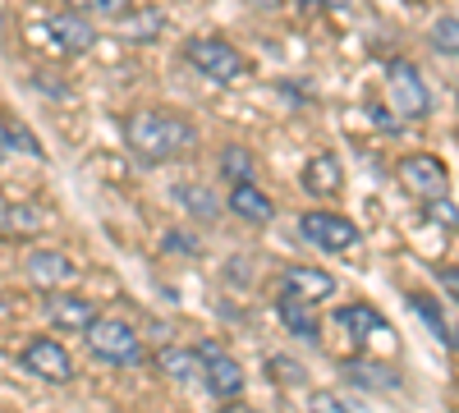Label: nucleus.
Here are the masks:
<instances>
[{
	"mask_svg": "<svg viewBox=\"0 0 459 413\" xmlns=\"http://www.w3.org/2000/svg\"><path fill=\"white\" fill-rule=\"evenodd\" d=\"M194 138H198L194 125H188L184 116H170V110H138V116H129V125H125V142L143 166L175 161L179 152L194 147Z\"/></svg>",
	"mask_w": 459,
	"mask_h": 413,
	"instance_id": "obj_1",
	"label": "nucleus"
},
{
	"mask_svg": "<svg viewBox=\"0 0 459 413\" xmlns=\"http://www.w3.org/2000/svg\"><path fill=\"white\" fill-rule=\"evenodd\" d=\"M28 42L47 56H60V60H74V56H88L92 42H97V28L88 23V14L69 10V14H47L28 23Z\"/></svg>",
	"mask_w": 459,
	"mask_h": 413,
	"instance_id": "obj_2",
	"label": "nucleus"
},
{
	"mask_svg": "<svg viewBox=\"0 0 459 413\" xmlns=\"http://www.w3.org/2000/svg\"><path fill=\"white\" fill-rule=\"evenodd\" d=\"M83 345H88V354L97 358V363H110V367H134V363H143V335L129 326V322H120V317H97L88 331H83Z\"/></svg>",
	"mask_w": 459,
	"mask_h": 413,
	"instance_id": "obj_3",
	"label": "nucleus"
},
{
	"mask_svg": "<svg viewBox=\"0 0 459 413\" xmlns=\"http://www.w3.org/2000/svg\"><path fill=\"white\" fill-rule=\"evenodd\" d=\"M386 97H391V110L404 125L432 116V92L423 83V73H418V65H409V60H391L386 65Z\"/></svg>",
	"mask_w": 459,
	"mask_h": 413,
	"instance_id": "obj_4",
	"label": "nucleus"
},
{
	"mask_svg": "<svg viewBox=\"0 0 459 413\" xmlns=\"http://www.w3.org/2000/svg\"><path fill=\"white\" fill-rule=\"evenodd\" d=\"M335 326L350 335V345H359V349H381V354L395 349V326L381 317L372 304H350V308H340V313H335Z\"/></svg>",
	"mask_w": 459,
	"mask_h": 413,
	"instance_id": "obj_5",
	"label": "nucleus"
},
{
	"mask_svg": "<svg viewBox=\"0 0 459 413\" xmlns=\"http://www.w3.org/2000/svg\"><path fill=\"white\" fill-rule=\"evenodd\" d=\"M184 60L194 65L203 79H212V83H235L239 73H244V56L230 47V42H221V37H194V42L184 47Z\"/></svg>",
	"mask_w": 459,
	"mask_h": 413,
	"instance_id": "obj_6",
	"label": "nucleus"
},
{
	"mask_svg": "<svg viewBox=\"0 0 459 413\" xmlns=\"http://www.w3.org/2000/svg\"><path fill=\"white\" fill-rule=\"evenodd\" d=\"M299 235L322 253H350L359 244V225L350 216H335V211H303Z\"/></svg>",
	"mask_w": 459,
	"mask_h": 413,
	"instance_id": "obj_7",
	"label": "nucleus"
},
{
	"mask_svg": "<svg viewBox=\"0 0 459 413\" xmlns=\"http://www.w3.org/2000/svg\"><path fill=\"white\" fill-rule=\"evenodd\" d=\"M198 354H203V386H207V395L212 400H239L248 382H244V367L235 363V354H225L216 340H203Z\"/></svg>",
	"mask_w": 459,
	"mask_h": 413,
	"instance_id": "obj_8",
	"label": "nucleus"
},
{
	"mask_svg": "<svg viewBox=\"0 0 459 413\" xmlns=\"http://www.w3.org/2000/svg\"><path fill=\"white\" fill-rule=\"evenodd\" d=\"M19 363L32 372L37 382H51V386H69L74 382V358L65 345H56L51 335H32V340L23 345Z\"/></svg>",
	"mask_w": 459,
	"mask_h": 413,
	"instance_id": "obj_9",
	"label": "nucleus"
},
{
	"mask_svg": "<svg viewBox=\"0 0 459 413\" xmlns=\"http://www.w3.org/2000/svg\"><path fill=\"white\" fill-rule=\"evenodd\" d=\"M395 175H400V184H404L418 202H437V198H446V189H450L446 166H441L437 157H428V152L404 157V161L395 166Z\"/></svg>",
	"mask_w": 459,
	"mask_h": 413,
	"instance_id": "obj_10",
	"label": "nucleus"
},
{
	"mask_svg": "<svg viewBox=\"0 0 459 413\" xmlns=\"http://www.w3.org/2000/svg\"><path fill=\"white\" fill-rule=\"evenodd\" d=\"M28 280L37 289H47V294H60V289H69L74 280H79V267L56 248H37V253H28Z\"/></svg>",
	"mask_w": 459,
	"mask_h": 413,
	"instance_id": "obj_11",
	"label": "nucleus"
},
{
	"mask_svg": "<svg viewBox=\"0 0 459 413\" xmlns=\"http://www.w3.org/2000/svg\"><path fill=\"white\" fill-rule=\"evenodd\" d=\"M281 294L299 298V304H322V298L335 294V276L317 271V267H285L281 271Z\"/></svg>",
	"mask_w": 459,
	"mask_h": 413,
	"instance_id": "obj_12",
	"label": "nucleus"
},
{
	"mask_svg": "<svg viewBox=\"0 0 459 413\" xmlns=\"http://www.w3.org/2000/svg\"><path fill=\"white\" fill-rule=\"evenodd\" d=\"M157 367L166 382H179V386H198L203 382V354L188 349V345H161L157 349Z\"/></svg>",
	"mask_w": 459,
	"mask_h": 413,
	"instance_id": "obj_13",
	"label": "nucleus"
},
{
	"mask_svg": "<svg viewBox=\"0 0 459 413\" xmlns=\"http://www.w3.org/2000/svg\"><path fill=\"white\" fill-rule=\"evenodd\" d=\"M97 304H88V298H74V294H51L47 298V322L60 326V331H88L97 322Z\"/></svg>",
	"mask_w": 459,
	"mask_h": 413,
	"instance_id": "obj_14",
	"label": "nucleus"
},
{
	"mask_svg": "<svg viewBox=\"0 0 459 413\" xmlns=\"http://www.w3.org/2000/svg\"><path fill=\"white\" fill-rule=\"evenodd\" d=\"M230 211H235L239 220H248V225H272V216H276V202L266 198L257 184H230Z\"/></svg>",
	"mask_w": 459,
	"mask_h": 413,
	"instance_id": "obj_15",
	"label": "nucleus"
},
{
	"mask_svg": "<svg viewBox=\"0 0 459 413\" xmlns=\"http://www.w3.org/2000/svg\"><path fill=\"white\" fill-rule=\"evenodd\" d=\"M276 317H281V326H285L290 335H299L303 345H322V326H317V317H313V304H299V298L276 294Z\"/></svg>",
	"mask_w": 459,
	"mask_h": 413,
	"instance_id": "obj_16",
	"label": "nucleus"
},
{
	"mask_svg": "<svg viewBox=\"0 0 459 413\" xmlns=\"http://www.w3.org/2000/svg\"><path fill=\"white\" fill-rule=\"evenodd\" d=\"M340 377L350 382V386H359V391H395L404 377L395 367H381V363H359V358H344L340 363Z\"/></svg>",
	"mask_w": 459,
	"mask_h": 413,
	"instance_id": "obj_17",
	"label": "nucleus"
},
{
	"mask_svg": "<svg viewBox=\"0 0 459 413\" xmlns=\"http://www.w3.org/2000/svg\"><path fill=\"white\" fill-rule=\"evenodd\" d=\"M42 220H47V211L37 207V202L0 198V235H10V239H23V235H32V230H42Z\"/></svg>",
	"mask_w": 459,
	"mask_h": 413,
	"instance_id": "obj_18",
	"label": "nucleus"
},
{
	"mask_svg": "<svg viewBox=\"0 0 459 413\" xmlns=\"http://www.w3.org/2000/svg\"><path fill=\"white\" fill-rule=\"evenodd\" d=\"M340 184H344V166H340L335 152H322V157H313L308 166H303V189L317 194V198L340 194Z\"/></svg>",
	"mask_w": 459,
	"mask_h": 413,
	"instance_id": "obj_19",
	"label": "nucleus"
},
{
	"mask_svg": "<svg viewBox=\"0 0 459 413\" xmlns=\"http://www.w3.org/2000/svg\"><path fill=\"white\" fill-rule=\"evenodd\" d=\"M409 308L418 313V317H423L428 322V331L437 335V340L441 345H450V349H459V331L446 322V313H441V304H437V298H428V294H409Z\"/></svg>",
	"mask_w": 459,
	"mask_h": 413,
	"instance_id": "obj_20",
	"label": "nucleus"
},
{
	"mask_svg": "<svg viewBox=\"0 0 459 413\" xmlns=\"http://www.w3.org/2000/svg\"><path fill=\"white\" fill-rule=\"evenodd\" d=\"M221 179H230V184H253V179H257V157L248 152V147H239V142L221 147Z\"/></svg>",
	"mask_w": 459,
	"mask_h": 413,
	"instance_id": "obj_21",
	"label": "nucleus"
},
{
	"mask_svg": "<svg viewBox=\"0 0 459 413\" xmlns=\"http://www.w3.org/2000/svg\"><path fill=\"white\" fill-rule=\"evenodd\" d=\"M0 147L5 152H23V157H32V161H42L47 152H42V142H37L19 120H0Z\"/></svg>",
	"mask_w": 459,
	"mask_h": 413,
	"instance_id": "obj_22",
	"label": "nucleus"
},
{
	"mask_svg": "<svg viewBox=\"0 0 459 413\" xmlns=\"http://www.w3.org/2000/svg\"><path fill=\"white\" fill-rule=\"evenodd\" d=\"M266 377L281 382V386H303V382H308V367L285 358V354H272V358H266Z\"/></svg>",
	"mask_w": 459,
	"mask_h": 413,
	"instance_id": "obj_23",
	"label": "nucleus"
},
{
	"mask_svg": "<svg viewBox=\"0 0 459 413\" xmlns=\"http://www.w3.org/2000/svg\"><path fill=\"white\" fill-rule=\"evenodd\" d=\"M120 23H125V32L134 37V42H147V37H157V32L166 28V19H161L157 10H138V14H125Z\"/></svg>",
	"mask_w": 459,
	"mask_h": 413,
	"instance_id": "obj_24",
	"label": "nucleus"
},
{
	"mask_svg": "<svg viewBox=\"0 0 459 413\" xmlns=\"http://www.w3.org/2000/svg\"><path fill=\"white\" fill-rule=\"evenodd\" d=\"M69 10H79L88 19H125L129 0H69Z\"/></svg>",
	"mask_w": 459,
	"mask_h": 413,
	"instance_id": "obj_25",
	"label": "nucleus"
},
{
	"mask_svg": "<svg viewBox=\"0 0 459 413\" xmlns=\"http://www.w3.org/2000/svg\"><path fill=\"white\" fill-rule=\"evenodd\" d=\"M432 47H437L441 56H455V60H459V19H455V14H446V19L432 23Z\"/></svg>",
	"mask_w": 459,
	"mask_h": 413,
	"instance_id": "obj_26",
	"label": "nucleus"
},
{
	"mask_svg": "<svg viewBox=\"0 0 459 413\" xmlns=\"http://www.w3.org/2000/svg\"><path fill=\"white\" fill-rule=\"evenodd\" d=\"M179 202L194 207L198 216H216V202H212V194L203 189V184H184V189H179Z\"/></svg>",
	"mask_w": 459,
	"mask_h": 413,
	"instance_id": "obj_27",
	"label": "nucleus"
},
{
	"mask_svg": "<svg viewBox=\"0 0 459 413\" xmlns=\"http://www.w3.org/2000/svg\"><path fill=\"white\" fill-rule=\"evenodd\" d=\"M423 211H428V220H437V225H446V230H459V207H455L450 198H437V202H423Z\"/></svg>",
	"mask_w": 459,
	"mask_h": 413,
	"instance_id": "obj_28",
	"label": "nucleus"
},
{
	"mask_svg": "<svg viewBox=\"0 0 459 413\" xmlns=\"http://www.w3.org/2000/svg\"><path fill=\"white\" fill-rule=\"evenodd\" d=\"M368 120H372V125H377L381 133H400V129H404V120L395 116V110H386V106H377V101L368 106Z\"/></svg>",
	"mask_w": 459,
	"mask_h": 413,
	"instance_id": "obj_29",
	"label": "nucleus"
},
{
	"mask_svg": "<svg viewBox=\"0 0 459 413\" xmlns=\"http://www.w3.org/2000/svg\"><path fill=\"white\" fill-rule=\"evenodd\" d=\"M161 248H166V253H188V257H194V253H198V239H188V235L179 239V230H170V235L161 239Z\"/></svg>",
	"mask_w": 459,
	"mask_h": 413,
	"instance_id": "obj_30",
	"label": "nucleus"
},
{
	"mask_svg": "<svg viewBox=\"0 0 459 413\" xmlns=\"http://www.w3.org/2000/svg\"><path fill=\"white\" fill-rule=\"evenodd\" d=\"M313 413H350V409H344L335 395H326V391H317L313 395Z\"/></svg>",
	"mask_w": 459,
	"mask_h": 413,
	"instance_id": "obj_31",
	"label": "nucleus"
},
{
	"mask_svg": "<svg viewBox=\"0 0 459 413\" xmlns=\"http://www.w3.org/2000/svg\"><path fill=\"white\" fill-rule=\"evenodd\" d=\"M437 280H441V289L459 304V267H441V271H437Z\"/></svg>",
	"mask_w": 459,
	"mask_h": 413,
	"instance_id": "obj_32",
	"label": "nucleus"
},
{
	"mask_svg": "<svg viewBox=\"0 0 459 413\" xmlns=\"http://www.w3.org/2000/svg\"><path fill=\"white\" fill-rule=\"evenodd\" d=\"M221 413H257V409H248V404H239V400H221Z\"/></svg>",
	"mask_w": 459,
	"mask_h": 413,
	"instance_id": "obj_33",
	"label": "nucleus"
},
{
	"mask_svg": "<svg viewBox=\"0 0 459 413\" xmlns=\"http://www.w3.org/2000/svg\"><path fill=\"white\" fill-rule=\"evenodd\" d=\"M248 5H257V10H276L281 0H248Z\"/></svg>",
	"mask_w": 459,
	"mask_h": 413,
	"instance_id": "obj_34",
	"label": "nucleus"
},
{
	"mask_svg": "<svg viewBox=\"0 0 459 413\" xmlns=\"http://www.w3.org/2000/svg\"><path fill=\"white\" fill-rule=\"evenodd\" d=\"M326 5H331V10H350V5H354V0H326Z\"/></svg>",
	"mask_w": 459,
	"mask_h": 413,
	"instance_id": "obj_35",
	"label": "nucleus"
},
{
	"mask_svg": "<svg viewBox=\"0 0 459 413\" xmlns=\"http://www.w3.org/2000/svg\"><path fill=\"white\" fill-rule=\"evenodd\" d=\"M0 157H5V147H0Z\"/></svg>",
	"mask_w": 459,
	"mask_h": 413,
	"instance_id": "obj_36",
	"label": "nucleus"
}]
</instances>
